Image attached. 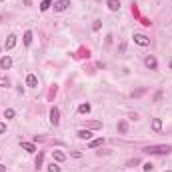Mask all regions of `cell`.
I'll use <instances>...</instances> for the list:
<instances>
[{"label":"cell","mask_w":172,"mask_h":172,"mask_svg":"<svg viewBox=\"0 0 172 172\" xmlns=\"http://www.w3.org/2000/svg\"><path fill=\"white\" fill-rule=\"evenodd\" d=\"M142 152H146V154H170V152H172V146H170V144H158V146H146V148H142Z\"/></svg>","instance_id":"obj_1"},{"label":"cell","mask_w":172,"mask_h":172,"mask_svg":"<svg viewBox=\"0 0 172 172\" xmlns=\"http://www.w3.org/2000/svg\"><path fill=\"white\" fill-rule=\"evenodd\" d=\"M132 38H134V42H136L138 46H148L150 44V38H148L146 34H140V32H134Z\"/></svg>","instance_id":"obj_2"},{"label":"cell","mask_w":172,"mask_h":172,"mask_svg":"<svg viewBox=\"0 0 172 172\" xmlns=\"http://www.w3.org/2000/svg\"><path fill=\"white\" fill-rule=\"evenodd\" d=\"M50 124H54V126L60 124V110H58L56 106L50 108Z\"/></svg>","instance_id":"obj_3"},{"label":"cell","mask_w":172,"mask_h":172,"mask_svg":"<svg viewBox=\"0 0 172 172\" xmlns=\"http://www.w3.org/2000/svg\"><path fill=\"white\" fill-rule=\"evenodd\" d=\"M68 6H70V0H56V2L52 4V8H54L56 12H64Z\"/></svg>","instance_id":"obj_4"},{"label":"cell","mask_w":172,"mask_h":172,"mask_svg":"<svg viewBox=\"0 0 172 172\" xmlns=\"http://www.w3.org/2000/svg\"><path fill=\"white\" fill-rule=\"evenodd\" d=\"M144 64H146V68H150V70H156V68H158V60H156L152 54L144 58Z\"/></svg>","instance_id":"obj_5"},{"label":"cell","mask_w":172,"mask_h":172,"mask_svg":"<svg viewBox=\"0 0 172 172\" xmlns=\"http://www.w3.org/2000/svg\"><path fill=\"white\" fill-rule=\"evenodd\" d=\"M76 134H78V138H80V140H92V132H90L88 128H80V130H78Z\"/></svg>","instance_id":"obj_6"},{"label":"cell","mask_w":172,"mask_h":172,"mask_svg":"<svg viewBox=\"0 0 172 172\" xmlns=\"http://www.w3.org/2000/svg\"><path fill=\"white\" fill-rule=\"evenodd\" d=\"M10 66H12V58H10V56H2V58H0V68H2V70H8Z\"/></svg>","instance_id":"obj_7"},{"label":"cell","mask_w":172,"mask_h":172,"mask_svg":"<svg viewBox=\"0 0 172 172\" xmlns=\"http://www.w3.org/2000/svg\"><path fill=\"white\" fill-rule=\"evenodd\" d=\"M106 6H108V10H112V12H118V10H120V0H106Z\"/></svg>","instance_id":"obj_8"},{"label":"cell","mask_w":172,"mask_h":172,"mask_svg":"<svg viewBox=\"0 0 172 172\" xmlns=\"http://www.w3.org/2000/svg\"><path fill=\"white\" fill-rule=\"evenodd\" d=\"M20 146H22V150H26L28 154H34V152H36L34 142H20Z\"/></svg>","instance_id":"obj_9"},{"label":"cell","mask_w":172,"mask_h":172,"mask_svg":"<svg viewBox=\"0 0 172 172\" xmlns=\"http://www.w3.org/2000/svg\"><path fill=\"white\" fill-rule=\"evenodd\" d=\"M14 46H16V36L10 34L8 38H6V42H4V48H6V50H12Z\"/></svg>","instance_id":"obj_10"},{"label":"cell","mask_w":172,"mask_h":172,"mask_svg":"<svg viewBox=\"0 0 172 172\" xmlns=\"http://www.w3.org/2000/svg\"><path fill=\"white\" fill-rule=\"evenodd\" d=\"M26 86H30V88H36V86H38V78H36L34 74H28V76H26Z\"/></svg>","instance_id":"obj_11"},{"label":"cell","mask_w":172,"mask_h":172,"mask_svg":"<svg viewBox=\"0 0 172 172\" xmlns=\"http://www.w3.org/2000/svg\"><path fill=\"white\" fill-rule=\"evenodd\" d=\"M52 158H54L56 162H64V160H66V154L60 152V150H52Z\"/></svg>","instance_id":"obj_12"},{"label":"cell","mask_w":172,"mask_h":172,"mask_svg":"<svg viewBox=\"0 0 172 172\" xmlns=\"http://www.w3.org/2000/svg\"><path fill=\"white\" fill-rule=\"evenodd\" d=\"M116 130L120 134H126L128 132V122L126 120H120V122H118V126H116Z\"/></svg>","instance_id":"obj_13"},{"label":"cell","mask_w":172,"mask_h":172,"mask_svg":"<svg viewBox=\"0 0 172 172\" xmlns=\"http://www.w3.org/2000/svg\"><path fill=\"white\" fill-rule=\"evenodd\" d=\"M152 130H154V132H160V130H162V120H160V118H152Z\"/></svg>","instance_id":"obj_14"},{"label":"cell","mask_w":172,"mask_h":172,"mask_svg":"<svg viewBox=\"0 0 172 172\" xmlns=\"http://www.w3.org/2000/svg\"><path fill=\"white\" fill-rule=\"evenodd\" d=\"M104 144V138H94V140H88V146L90 148H98Z\"/></svg>","instance_id":"obj_15"},{"label":"cell","mask_w":172,"mask_h":172,"mask_svg":"<svg viewBox=\"0 0 172 172\" xmlns=\"http://www.w3.org/2000/svg\"><path fill=\"white\" fill-rule=\"evenodd\" d=\"M78 112H80V114H88V112H90V104H88V102L80 104V106H78Z\"/></svg>","instance_id":"obj_16"},{"label":"cell","mask_w":172,"mask_h":172,"mask_svg":"<svg viewBox=\"0 0 172 172\" xmlns=\"http://www.w3.org/2000/svg\"><path fill=\"white\" fill-rule=\"evenodd\" d=\"M32 38H34V36H32V32H30V30H26V32H24V44H26V46H30V44H32Z\"/></svg>","instance_id":"obj_17"},{"label":"cell","mask_w":172,"mask_h":172,"mask_svg":"<svg viewBox=\"0 0 172 172\" xmlns=\"http://www.w3.org/2000/svg\"><path fill=\"white\" fill-rule=\"evenodd\" d=\"M48 8H52V0H42V4H40V10H42V12H46Z\"/></svg>","instance_id":"obj_18"},{"label":"cell","mask_w":172,"mask_h":172,"mask_svg":"<svg viewBox=\"0 0 172 172\" xmlns=\"http://www.w3.org/2000/svg\"><path fill=\"white\" fill-rule=\"evenodd\" d=\"M86 128H94V130H98V128H102V122H96V120H92V122H88V124H86Z\"/></svg>","instance_id":"obj_19"},{"label":"cell","mask_w":172,"mask_h":172,"mask_svg":"<svg viewBox=\"0 0 172 172\" xmlns=\"http://www.w3.org/2000/svg\"><path fill=\"white\" fill-rule=\"evenodd\" d=\"M42 162H44V154L38 152V156H36V168H42Z\"/></svg>","instance_id":"obj_20"},{"label":"cell","mask_w":172,"mask_h":172,"mask_svg":"<svg viewBox=\"0 0 172 172\" xmlns=\"http://www.w3.org/2000/svg\"><path fill=\"white\" fill-rule=\"evenodd\" d=\"M4 116H6V118H8V120H12V118L16 116V112H14L12 108H6V110H4Z\"/></svg>","instance_id":"obj_21"},{"label":"cell","mask_w":172,"mask_h":172,"mask_svg":"<svg viewBox=\"0 0 172 172\" xmlns=\"http://www.w3.org/2000/svg\"><path fill=\"white\" fill-rule=\"evenodd\" d=\"M48 172H60V166H58L56 162H52L50 166H48Z\"/></svg>","instance_id":"obj_22"},{"label":"cell","mask_w":172,"mask_h":172,"mask_svg":"<svg viewBox=\"0 0 172 172\" xmlns=\"http://www.w3.org/2000/svg\"><path fill=\"white\" fill-rule=\"evenodd\" d=\"M100 28H102V20H94V24H92V30H94V32H98Z\"/></svg>","instance_id":"obj_23"},{"label":"cell","mask_w":172,"mask_h":172,"mask_svg":"<svg viewBox=\"0 0 172 172\" xmlns=\"http://www.w3.org/2000/svg\"><path fill=\"white\" fill-rule=\"evenodd\" d=\"M152 168H154V164H152V162H144V164H142V170H144V172H150Z\"/></svg>","instance_id":"obj_24"},{"label":"cell","mask_w":172,"mask_h":172,"mask_svg":"<svg viewBox=\"0 0 172 172\" xmlns=\"http://www.w3.org/2000/svg\"><path fill=\"white\" fill-rule=\"evenodd\" d=\"M56 92H58V86L54 84V86H52V88H50V92H48V98H52V96H54Z\"/></svg>","instance_id":"obj_25"},{"label":"cell","mask_w":172,"mask_h":172,"mask_svg":"<svg viewBox=\"0 0 172 172\" xmlns=\"http://www.w3.org/2000/svg\"><path fill=\"white\" fill-rule=\"evenodd\" d=\"M8 84H10V80L6 76H0V86H8Z\"/></svg>","instance_id":"obj_26"},{"label":"cell","mask_w":172,"mask_h":172,"mask_svg":"<svg viewBox=\"0 0 172 172\" xmlns=\"http://www.w3.org/2000/svg\"><path fill=\"white\" fill-rule=\"evenodd\" d=\"M0 134H6V124L4 122H0Z\"/></svg>","instance_id":"obj_27"},{"label":"cell","mask_w":172,"mask_h":172,"mask_svg":"<svg viewBox=\"0 0 172 172\" xmlns=\"http://www.w3.org/2000/svg\"><path fill=\"white\" fill-rule=\"evenodd\" d=\"M160 98H162V92H156V94H154V100H156V102H158Z\"/></svg>","instance_id":"obj_28"},{"label":"cell","mask_w":172,"mask_h":172,"mask_svg":"<svg viewBox=\"0 0 172 172\" xmlns=\"http://www.w3.org/2000/svg\"><path fill=\"white\" fill-rule=\"evenodd\" d=\"M0 172H6V166L4 164H0Z\"/></svg>","instance_id":"obj_29"},{"label":"cell","mask_w":172,"mask_h":172,"mask_svg":"<svg viewBox=\"0 0 172 172\" xmlns=\"http://www.w3.org/2000/svg\"><path fill=\"white\" fill-rule=\"evenodd\" d=\"M170 70H172V60H170Z\"/></svg>","instance_id":"obj_30"},{"label":"cell","mask_w":172,"mask_h":172,"mask_svg":"<svg viewBox=\"0 0 172 172\" xmlns=\"http://www.w3.org/2000/svg\"><path fill=\"white\" fill-rule=\"evenodd\" d=\"M164 172H172V170H164Z\"/></svg>","instance_id":"obj_31"},{"label":"cell","mask_w":172,"mask_h":172,"mask_svg":"<svg viewBox=\"0 0 172 172\" xmlns=\"http://www.w3.org/2000/svg\"><path fill=\"white\" fill-rule=\"evenodd\" d=\"M0 2H4V0H0Z\"/></svg>","instance_id":"obj_32"},{"label":"cell","mask_w":172,"mask_h":172,"mask_svg":"<svg viewBox=\"0 0 172 172\" xmlns=\"http://www.w3.org/2000/svg\"><path fill=\"white\" fill-rule=\"evenodd\" d=\"M0 50H2V46H0Z\"/></svg>","instance_id":"obj_33"}]
</instances>
